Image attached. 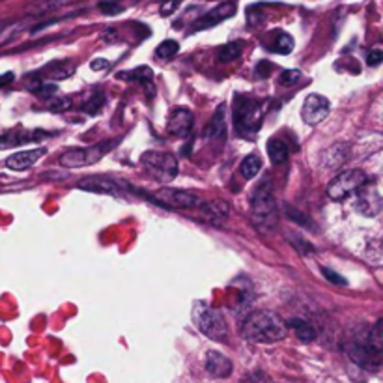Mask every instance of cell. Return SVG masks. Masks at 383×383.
Instances as JSON below:
<instances>
[{"label":"cell","instance_id":"cell-1","mask_svg":"<svg viewBox=\"0 0 383 383\" xmlns=\"http://www.w3.org/2000/svg\"><path fill=\"white\" fill-rule=\"evenodd\" d=\"M288 333L282 318L270 311L249 312L241 323V336L252 344H275Z\"/></svg>","mask_w":383,"mask_h":383},{"label":"cell","instance_id":"cell-2","mask_svg":"<svg viewBox=\"0 0 383 383\" xmlns=\"http://www.w3.org/2000/svg\"><path fill=\"white\" fill-rule=\"evenodd\" d=\"M251 211L252 219L263 232H270L277 227L279 219V208H277L273 186H271L270 176L258 181V186L252 189L251 195Z\"/></svg>","mask_w":383,"mask_h":383},{"label":"cell","instance_id":"cell-3","mask_svg":"<svg viewBox=\"0 0 383 383\" xmlns=\"http://www.w3.org/2000/svg\"><path fill=\"white\" fill-rule=\"evenodd\" d=\"M263 120L262 105L249 96H236L234 99V127L243 138L254 137Z\"/></svg>","mask_w":383,"mask_h":383},{"label":"cell","instance_id":"cell-4","mask_svg":"<svg viewBox=\"0 0 383 383\" xmlns=\"http://www.w3.org/2000/svg\"><path fill=\"white\" fill-rule=\"evenodd\" d=\"M193 322L204 336H208L215 342H227L228 323L221 312L213 309L206 301H195L193 303Z\"/></svg>","mask_w":383,"mask_h":383},{"label":"cell","instance_id":"cell-5","mask_svg":"<svg viewBox=\"0 0 383 383\" xmlns=\"http://www.w3.org/2000/svg\"><path fill=\"white\" fill-rule=\"evenodd\" d=\"M140 163L144 170L161 184H170L178 176V159L167 152H144L140 156Z\"/></svg>","mask_w":383,"mask_h":383},{"label":"cell","instance_id":"cell-6","mask_svg":"<svg viewBox=\"0 0 383 383\" xmlns=\"http://www.w3.org/2000/svg\"><path fill=\"white\" fill-rule=\"evenodd\" d=\"M368 178H366L365 170L361 168H350V170H344L336 178L331 180V184L327 186V197L335 202H342L346 200L348 197L355 195V191L359 189L361 186H365Z\"/></svg>","mask_w":383,"mask_h":383},{"label":"cell","instance_id":"cell-7","mask_svg":"<svg viewBox=\"0 0 383 383\" xmlns=\"http://www.w3.org/2000/svg\"><path fill=\"white\" fill-rule=\"evenodd\" d=\"M113 142H101L92 148H73V150L64 152L60 156V165L66 168H81L86 165H94L97 159H101L108 150H111Z\"/></svg>","mask_w":383,"mask_h":383},{"label":"cell","instance_id":"cell-8","mask_svg":"<svg viewBox=\"0 0 383 383\" xmlns=\"http://www.w3.org/2000/svg\"><path fill=\"white\" fill-rule=\"evenodd\" d=\"M152 200L165 208H178V210H187V208H197L202 206V200L191 191H184V189H159L156 195H152Z\"/></svg>","mask_w":383,"mask_h":383},{"label":"cell","instance_id":"cell-9","mask_svg":"<svg viewBox=\"0 0 383 383\" xmlns=\"http://www.w3.org/2000/svg\"><path fill=\"white\" fill-rule=\"evenodd\" d=\"M348 355L353 363L366 368V370H377L382 365V352L372 348L368 339L365 341H353L348 344Z\"/></svg>","mask_w":383,"mask_h":383},{"label":"cell","instance_id":"cell-10","mask_svg":"<svg viewBox=\"0 0 383 383\" xmlns=\"http://www.w3.org/2000/svg\"><path fill=\"white\" fill-rule=\"evenodd\" d=\"M357 202H355V210L363 213L365 217H376L382 211V193L376 181H366L365 186H361L357 191Z\"/></svg>","mask_w":383,"mask_h":383},{"label":"cell","instance_id":"cell-11","mask_svg":"<svg viewBox=\"0 0 383 383\" xmlns=\"http://www.w3.org/2000/svg\"><path fill=\"white\" fill-rule=\"evenodd\" d=\"M81 191L96 193V195H111V197H124L127 189L120 180L105 178V176H88L77 184Z\"/></svg>","mask_w":383,"mask_h":383},{"label":"cell","instance_id":"cell-12","mask_svg":"<svg viewBox=\"0 0 383 383\" xmlns=\"http://www.w3.org/2000/svg\"><path fill=\"white\" fill-rule=\"evenodd\" d=\"M331 105L327 97L320 96V94H311L305 97V103L301 107V118L307 126H318L329 116Z\"/></svg>","mask_w":383,"mask_h":383},{"label":"cell","instance_id":"cell-13","mask_svg":"<svg viewBox=\"0 0 383 383\" xmlns=\"http://www.w3.org/2000/svg\"><path fill=\"white\" fill-rule=\"evenodd\" d=\"M193 124H195V114L186 107L174 108L170 118H168L167 131L172 135V137L184 138L187 137L189 133L193 131Z\"/></svg>","mask_w":383,"mask_h":383},{"label":"cell","instance_id":"cell-14","mask_svg":"<svg viewBox=\"0 0 383 383\" xmlns=\"http://www.w3.org/2000/svg\"><path fill=\"white\" fill-rule=\"evenodd\" d=\"M236 13V2H225V4H219L213 10L206 13L204 17H200L197 23L193 24V31H206V28H211L215 24L227 21L228 17H232Z\"/></svg>","mask_w":383,"mask_h":383},{"label":"cell","instance_id":"cell-15","mask_svg":"<svg viewBox=\"0 0 383 383\" xmlns=\"http://www.w3.org/2000/svg\"><path fill=\"white\" fill-rule=\"evenodd\" d=\"M47 154L45 148H34V150H24V152H17V154H13V156L8 157V168H12V170H26V168L34 167L43 156Z\"/></svg>","mask_w":383,"mask_h":383},{"label":"cell","instance_id":"cell-16","mask_svg":"<svg viewBox=\"0 0 383 383\" xmlns=\"http://www.w3.org/2000/svg\"><path fill=\"white\" fill-rule=\"evenodd\" d=\"M206 370L210 372L213 377H228L232 374L234 365L227 355L211 350L206 353Z\"/></svg>","mask_w":383,"mask_h":383},{"label":"cell","instance_id":"cell-17","mask_svg":"<svg viewBox=\"0 0 383 383\" xmlns=\"http://www.w3.org/2000/svg\"><path fill=\"white\" fill-rule=\"evenodd\" d=\"M75 73V64L70 60H56L51 62L42 70V75L45 79H51V81H64V79H70Z\"/></svg>","mask_w":383,"mask_h":383},{"label":"cell","instance_id":"cell-18","mask_svg":"<svg viewBox=\"0 0 383 383\" xmlns=\"http://www.w3.org/2000/svg\"><path fill=\"white\" fill-rule=\"evenodd\" d=\"M202 210L204 215L208 217L211 222H215V225H222L228 219V215H230V206H228V202L219 200V198L211 200V202H204Z\"/></svg>","mask_w":383,"mask_h":383},{"label":"cell","instance_id":"cell-19","mask_svg":"<svg viewBox=\"0 0 383 383\" xmlns=\"http://www.w3.org/2000/svg\"><path fill=\"white\" fill-rule=\"evenodd\" d=\"M227 135V118H225V107H219L213 114V118L206 127V133L204 137L208 140H213V138H225Z\"/></svg>","mask_w":383,"mask_h":383},{"label":"cell","instance_id":"cell-20","mask_svg":"<svg viewBox=\"0 0 383 383\" xmlns=\"http://www.w3.org/2000/svg\"><path fill=\"white\" fill-rule=\"evenodd\" d=\"M120 79H126V81H133V83L142 84L144 88H148L150 90V96L154 94V73L148 66H140L137 70H133V72H124L120 73Z\"/></svg>","mask_w":383,"mask_h":383},{"label":"cell","instance_id":"cell-21","mask_svg":"<svg viewBox=\"0 0 383 383\" xmlns=\"http://www.w3.org/2000/svg\"><path fill=\"white\" fill-rule=\"evenodd\" d=\"M45 131H32V133H10V135H4L0 137V150L4 148H10V146H19V144L32 142V140H38V138H43Z\"/></svg>","mask_w":383,"mask_h":383},{"label":"cell","instance_id":"cell-22","mask_svg":"<svg viewBox=\"0 0 383 383\" xmlns=\"http://www.w3.org/2000/svg\"><path fill=\"white\" fill-rule=\"evenodd\" d=\"M268 156H270L271 163H275V165H281L288 159L290 156V150H288L286 142L279 137H273L268 140Z\"/></svg>","mask_w":383,"mask_h":383},{"label":"cell","instance_id":"cell-23","mask_svg":"<svg viewBox=\"0 0 383 383\" xmlns=\"http://www.w3.org/2000/svg\"><path fill=\"white\" fill-rule=\"evenodd\" d=\"M288 327H292V329L295 331L298 339L303 342H312L316 339V329H314L309 322L301 320V318H292V320L288 322Z\"/></svg>","mask_w":383,"mask_h":383},{"label":"cell","instance_id":"cell-24","mask_svg":"<svg viewBox=\"0 0 383 383\" xmlns=\"http://www.w3.org/2000/svg\"><path fill=\"white\" fill-rule=\"evenodd\" d=\"M260 170H262V159L260 157L254 156V154L243 157V161L240 165V172L243 178L252 180V178H256L258 174H260Z\"/></svg>","mask_w":383,"mask_h":383},{"label":"cell","instance_id":"cell-25","mask_svg":"<svg viewBox=\"0 0 383 383\" xmlns=\"http://www.w3.org/2000/svg\"><path fill=\"white\" fill-rule=\"evenodd\" d=\"M236 286V284H234ZM234 309L236 311H247L252 303V293H251V284H247L243 288L236 286V292H234Z\"/></svg>","mask_w":383,"mask_h":383},{"label":"cell","instance_id":"cell-26","mask_svg":"<svg viewBox=\"0 0 383 383\" xmlns=\"http://www.w3.org/2000/svg\"><path fill=\"white\" fill-rule=\"evenodd\" d=\"M241 51H243V45H241V42L227 43V45H222V47L219 49L217 58H219V62H222V64H227V62H232V60H236V58H240Z\"/></svg>","mask_w":383,"mask_h":383},{"label":"cell","instance_id":"cell-27","mask_svg":"<svg viewBox=\"0 0 383 383\" xmlns=\"http://www.w3.org/2000/svg\"><path fill=\"white\" fill-rule=\"evenodd\" d=\"M293 45H295L293 38L290 34H286V32H281V34H277L273 51L279 54H290L293 51Z\"/></svg>","mask_w":383,"mask_h":383},{"label":"cell","instance_id":"cell-28","mask_svg":"<svg viewBox=\"0 0 383 383\" xmlns=\"http://www.w3.org/2000/svg\"><path fill=\"white\" fill-rule=\"evenodd\" d=\"M180 51V45L178 42H174V40H167V42L159 43V47L156 49L157 58H161V60H170L174 54Z\"/></svg>","mask_w":383,"mask_h":383},{"label":"cell","instance_id":"cell-29","mask_svg":"<svg viewBox=\"0 0 383 383\" xmlns=\"http://www.w3.org/2000/svg\"><path fill=\"white\" fill-rule=\"evenodd\" d=\"M103 105H105V94H103V92H96L88 101L84 103L83 108H84V113L97 114L103 108Z\"/></svg>","mask_w":383,"mask_h":383},{"label":"cell","instance_id":"cell-30","mask_svg":"<svg viewBox=\"0 0 383 383\" xmlns=\"http://www.w3.org/2000/svg\"><path fill=\"white\" fill-rule=\"evenodd\" d=\"M286 213L293 222H298V225H301V227H305V228H312L311 219H309L307 215H303L300 210H295V208H290V206H286Z\"/></svg>","mask_w":383,"mask_h":383},{"label":"cell","instance_id":"cell-31","mask_svg":"<svg viewBox=\"0 0 383 383\" xmlns=\"http://www.w3.org/2000/svg\"><path fill=\"white\" fill-rule=\"evenodd\" d=\"M292 243L303 256H311V254H314V247H312L309 241L303 240V238H300V236H293Z\"/></svg>","mask_w":383,"mask_h":383},{"label":"cell","instance_id":"cell-32","mask_svg":"<svg viewBox=\"0 0 383 383\" xmlns=\"http://www.w3.org/2000/svg\"><path fill=\"white\" fill-rule=\"evenodd\" d=\"M322 275L331 282V284H341V286H346L348 281L342 275H339L336 271L329 270V268H322Z\"/></svg>","mask_w":383,"mask_h":383},{"label":"cell","instance_id":"cell-33","mask_svg":"<svg viewBox=\"0 0 383 383\" xmlns=\"http://www.w3.org/2000/svg\"><path fill=\"white\" fill-rule=\"evenodd\" d=\"M300 77H301V72H298V70H284V72L279 75V83L290 86V84L295 83Z\"/></svg>","mask_w":383,"mask_h":383},{"label":"cell","instance_id":"cell-34","mask_svg":"<svg viewBox=\"0 0 383 383\" xmlns=\"http://www.w3.org/2000/svg\"><path fill=\"white\" fill-rule=\"evenodd\" d=\"M34 94L40 97H53L54 94H56V84L53 83H47V84H42V86H38V88H34Z\"/></svg>","mask_w":383,"mask_h":383},{"label":"cell","instance_id":"cell-35","mask_svg":"<svg viewBox=\"0 0 383 383\" xmlns=\"http://www.w3.org/2000/svg\"><path fill=\"white\" fill-rule=\"evenodd\" d=\"M245 383H275V382H273L268 374L256 370V372H251L249 376H245Z\"/></svg>","mask_w":383,"mask_h":383},{"label":"cell","instance_id":"cell-36","mask_svg":"<svg viewBox=\"0 0 383 383\" xmlns=\"http://www.w3.org/2000/svg\"><path fill=\"white\" fill-rule=\"evenodd\" d=\"M382 60H383V53L380 51V49H374V51H370V53H368V56H366V64H368L370 67L380 66V64H382Z\"/></svg>","mask_w":383,"mask_h":383},{"label":"cell","instance_id":"cell-37","mask_svg":"<svg viewBox=\"0 0 383 383\" xmlns=\"http://www.w3.org/2000/svg\"><path fill=\"white\" fill-rule=\"evenodd\" d=\"M70 107H72V99H70V97H60V99H56V101L51 105V111H54V113H64V111H67Z\"/></svg>","mask_w":383,"mask_h":383},{"label":"cell","instance_id":"cell-38","mask_svg":"<svg viewBox=\"0 0 383 383\" xmlns=\"http://www.w3.org/2000/svg\"><path fill=\"white\" fill-rule=\"evenodd\" d=\"M178 6H180V0H165L161 6V13L163 15H170Z\"/></svg>","mask_w":383,"mask_h":383},{"label":"cell","instance_id":"cell-39","mask_svg":"<svg viewBox=\"0 0 383 383\" xmlns=\"http://www.w3.org/2000/svg\"><path fill=\"white\" fill-rule=\"evenodd\" d=\"M273 70V66H271L270 62H260L256 66V77L262 79V77H268L270 75V72Z\"/></svg>","mask_w":383,"mask_h":383},{"label":"cell","instance_id":"cell-40","mask_svg":"<svg viewBox=\"0 0 383 383\" xmlns=\"http://www.w3.org/2000/svg\"><path fill=\"white\" fill-rule=\"evenodd\" d=\"M90 67H92V70H96V72H97V70L101 72V70H107L108 62L103 60V58H96V60H92Z\"/></svg>","mask_w":383,"mask_h":383},{"label":"cell","instance_id":"cell-41","mask_svg":"<svg viewBox=\"0 0 383 383\" xmlns=\"http://www.w3.org/2000/svg\"><path fill=\"white\" fill-rule=\"evenodd\" d=\"M13 73L12 72H8V73H4V75H0V88H2V86H6V84H10V83H13Z\"/></svg>","mask_w":383,"mask_h":383}]
</instances>
